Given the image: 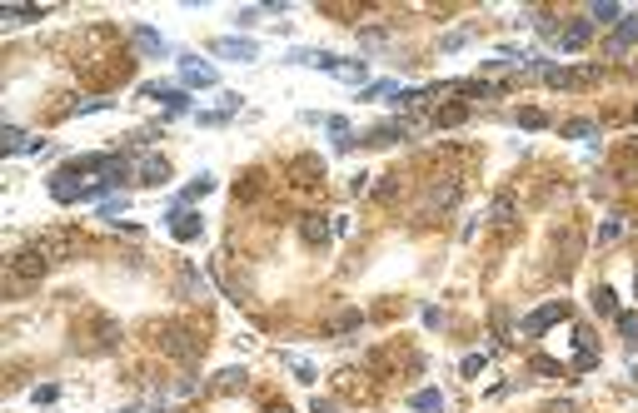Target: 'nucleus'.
<instances>
[{
  "instance_id": "1",
  "label": "nucleus",
  "mask_w": 638,
  "mask_h": 413,
  "mask_svg": "<svg viewBox=\"0 0 638 413\" xmlns=\"http://www.w3.org/2000/svg\"><path fill=\"white\" fill-rule=\"evenodd\" d=\"M45 249L40 244H30V249H20V254H11V264H6V279H11V289H25V284H35L40 274H45Z\"/></svg>"
},
{
  "instance_id": "2",
  "label": "nucleus",
  "mask_w": 638,
  "mask_h": 413,
  "mask_svg": "<svg viewBox=\"0 0 638 413\" xmlns=\"http://www.w3.org/2000/svg\"><path fill=\"white\" fill-rule=\"evenodd\" d=\"M155 343H160L165 353H175V359H195V353L205 348V339H200V334H190V329H160V334H155Z\"/></svg>"
},
{
  "instance_id": "3",
  "label": "nucleus",
  "mask_w": 638,
  "mask_h": 413,
  "mask_svg": "<svg viewBox=\"0 0 638 413\" xmlns=\"http://www.w3.org/2000/svg\"><path fill=\"white\" fill-rule=\"evenodd\" d=\"M559 319H568V304H539L524 324H518V334H529V339H539L544 329H554Z\"/></svg>"
},
{
  "instance_id": "4",
  "label": "nucleus",
  "mask_w": 638,
  "mask_h": 413,
  "mask_svg": "<svg viewBox=\"0 0 638 413\" xmlns=\"http://www.w3.org/2000/svg\"><path fill=\"white\" fill-rule=\"evenodd\" d=\"M544 80H549L554 90H578V85H594V80H599V70H594V65H578V70H559V65H549V70H544Z\"/></svg>"
},
{
  "instance_id": "5",
  "label": "nucleus",
  "mask_w": 638,
  "mask_h": 413,
  "mask_svg": "<svg viewBox=\"0 0 638 413\" xmlns=\"http://www.w3.org/2000/svg\"><path fill=\"white\" fill-rule=\"evenodd\" d=\"M50 199H60V204H75V199H85V185L75 180V174H50Z\"/></svg>"
},
{
  "instance_id": "6",
  "label": "nucleus",
  "mask_w": 638,
  "mask_h": 413,
  "mask_svg": "<svg viewBox=\"0 0 638 413\" xmlns=\"http://www.w3.org/2000/svg\"><path fill=\"white\" fill-rule=\"evenodd\" d=\"M200 229H205V224H200V214H190L185 204H175V209H170V234H175V240H200Z\"/></svg>"
},
{
  "instance_id": "7",
  "label": "nucleus",
  "mask_w": 638,
  "mask_h": 413,
  "mask_svg": "<svg viewBox=\"0 0 638 413\" xmlns=\"http://www.w3.org/2000/svg\"><path fill=\"white\" fill-rule=\"evenodd\" d=\"M210 50H215V55H224V60H255V55H260V45H255V40H235V35L215 40Z\"/></svg>"
},
{
  "instance_id": "8",
  "label": "nucleus",
  "mask_w": 638,
  "mask_h": 413,
  "mask_svg": "<svg viewBox=\"0 0 638 413\" xmlns=\"http://www.w3.org/2000/svg\"><path fill=\"white\" fill-rule=\"evenodd\" d=\"M180 75H185V85H200V90L219 80V75H215V65H205V60H190V55L180 60Z\"/></svg>"
},
{
  "instance_id": "9",
  "label": "nucleus",
  "mask_w": 638,
  "mask_h": 413,
  "mask_svg": "<svg viewBox=\"0 0 638 413\" xmlns=\"http://www.w3.org/2000/svg\"><path fill=\"white\" fill-rule=\"evenodd\" d=\"M130 40H135L145 55H170V40H165V35H155L150 25H135V30H130Z\"/></svg>"
},
{
  "instance_id": "10",
  "label": "nucleus",
  "mask_w": 638,
  "mask_h": 413,
  "mask_svg": "<svg viewBox=\"0 0 638 413\" xmlns=\"http://www.w3.org/2000/svg\"><path fill=\"white\" fill-rule=\"evenodd\" d=\"M145 95H150V100H165L175 114H180V110H190V95H185V90H175V85H145Z\"/></svg>"
},
{
  "instance_id": "11",
  "label": "nucleus",
  "mask_w": 638,
  "mask_h": 413,
  "mask_svg": "<svg viewBox=\"0 0 638 413\" xmlns=\"http://www.w3.org/2000/svg\"><path fill=\"white\" fill-rule=\"evenodd\" d=\"M140 185H155V190H160V185H170V164H165V159H155V155H150V159H140Z\"/></svg>"
},
{
  "instance_id": "12",
  "label": "nucleus",
  "mask_w": 638,
  "mask_h": 413,
  "mask_svg": "<svg viewBox=\"0 0 638 413\" xmlns=\"http://www.w3.org/2000/svg\"><path fill=\"white\" fill-rule=\"evenodd\" d=\"M573 348H578V369H594L599 364V348H594L589 329H573Z\"/></svg>"
},
{
  "instance_id": "13",
  "label": "nucleus",
  "mask_w": 638,
  "mask_h": 413,
  "mask_svg": "<svg viewBox=\"0 0 638 413\" xmlns=\"http://www.w3.org/2000/svg\"><path fill=\"white\" fill-rule=\"evenodd\" d=\"M409 408H414V413H444V393H439V388H419V393L409 398Z\"/></svg>"
},
{
  "instance_id": "14",
  "label": "nucleus",
  "mask_w": 638,
  "mask_h": 413,
  "mask_svg": "<svg viewBox=\"0 0 638 413\" xmlns=\"http://www.w3.org/2000/svg\"><path fill=\"white\" fill-rule=\"evenodd\" d=\"M300 229H305V244H319V249L329 244V224H324L319 214H305V224H300Z\"/></svg>"
},
{
  "instance_id": "15",
  "label": "nucleus",
  "mask_w": 638,
  "mask_h": 413,
  "mask_svg": "<svg viewBox=\"0 0 638 413\" xmlns=\"http://www.w3.org/2000/svg\"><path fill=\"white\" fill-rule=\"evenodd\" d=\"M594 314L618 319V299H613V289H608V284H599V289H594Z\"/></svg>"
},
{
  "instance_id": "16",
  "label": "nucleus",
  "mask_w": 638,
  "mask_h": 413,
  "mask_svg": "<svg viewBox=\"0 0 638 413\" xmlns=\"http://www.w3.org/2000/svg\"><path fill=\"white\" fill-rule=\"evenodd\" d=\"M589 30H594L589 20H578V25H568V30L559 35V50H578V45H584V40H589Z\"/></svg>"
},
{
  "instance_id": "17",
  "label": "nucleus",
  "mask_w": 638,
  "mask_h": 413,
  "mask_svg": "<svg viewBox=\"0 0 638 413\" xmlns=\"http://www.w3.org/2000/svg\"><path fill=\"white\" fill-rule=\"evenodd\" d=\"M623 15V6H613V0H604V6H589V25H613Z\"/></svg>"
},
{
  "instance_id": "18",
  "label": "nucleus",
  "mask_w": 638,
  "mask_h": 413,
  "mask_svg": "<svg viewBox=\"0 0 638 413\" xmlns=\"http://www.w3.org/2000/svg\"><path fill=\"white\" fill-rule=\"evenodd\" d=\"M20 150H35V155H40L45 140H25L20 130H6V155H20Z\"/></svg>"
},
{
  "instance_id": "19",
  "label": "nucleus",
  "mask_w": 638,
  "mask_h": 413,
  "mask_svg": "<svg viewBox=\"0 0 638 413\" xmlns=\"http://www.w3.org/2000/svg\"><path fill=\"white\" fill-rule=\"evenodd\" d=\"M0 15H6V25H20V20H40L45 11H40V6H6Z\"/></svg>"
},
{
  "instance_id": "20",
  "label": "nucleus",
  "mask_w": 638,
  "mask_h": 413,
  "mask_svg": "<svg viewBox=\"0 0 638 413\" xmlns=\"http://www.w3.org/2000/svg\"><path fill=\"white\" fill-rule=\"evenodd\" d=\"M608 45H613V50H623V45H638V15H633V20H623V25L613 30V40H608Z\"/></svg>"
},
{
  "instance_id": "21",
  "label": "nucleus",
  "mask_w": 638,
  "mask_h": 413,
  "mask_svg": "<svg viewBox=\"0 0 638 413\" xmlns=\"http://www.w3.org/2000/svg\"><path fill=\"white\" fill-rule=\"evenodd\" d=\"M344 329H359V309H350V314H339L334 324H324V339H339Z\"/></svg>"
},
{
  "instance_id": "22",
  "label": "nucleus",
  "mask_w": 638,
  "mask_h": 413,
  "mask_svg": "<svg viewBox=\"0 0 638 413\" xmlns=\"http://www.w3.org/2000/svg\"><path fill=\"white\" fill-rule=\"evenodd\" d=\"M518 125H524V130H544L549 114H544V110H518Z\"/></svg>"
},
{
  "instance_id": "23",
  "label": "nucleus",
  "mask_w": 638,
  "mask_h": 413,
  "mask_svg": "<svg viewBox=\"0 0 638 413\" xmlns=\"http://www.w3.org/2000/svg\"><path fill=\"white\" fill-rule=\"evenodd\" d=\"M210 190H215V180H210V174H200L195 185H185V195H180V199H205Z\"/></svg>"
},
{
  "instance_id": "24",
  "label": "nucleus",
  "mask_w": 638,
  "mask_h": 413,
  "mask_svg": "<svg viewBox=\"0 0 638 413\" xmlns=\"http://www.w3.org/2000/svg\"><path fill=\"white\" fill-rule=\"evenodd\" d=\"M125 209H130V199H125V195H120V199H100V214H105V219H120Z\"/></svg>"
},
{
  "instance_id": "25",
  "label": "nucleus",
  "mask_w": 638,
  "mask_h": 413,
  "mask_svg": "<svg viewBox=\"0 0 638 413\" xmlns=\"http://www.w3.org/2000/svg\"><path fill=\"white\" fill-rule=\"evenodd\" d=\"M563 135H568V140H584V135H594V120H568Z\"/></svg>"
},
{
  "instance_id": "26",
  "label": "nucleus",
  "mask_w": 638,
  "mask_h": 413,
  "mask_svg": "<svg viewBox=\"0 0 638 413\" xmlns=\"http://www.w3.org/2000/svg\"><path fill=\"white\" fill-rule=\"evenodd\" d=\"M484 364H489L484 353H469V359H464V379H479V374H484Z\"/></svg>"
},
{
  "instance_id": "27",
  "label": "nucleus",
  "mask_w": 638,
  "mask_h": 413,
  "mask_svg": "<svg viewBox=\"0 0 638 413\" xmlns=\"http://www.w3.org/2000/svg\"><path fill=\"white\" fill-rule=\"evenodd\" d=\"M613 324H618V334H623V339H638V314H618Z\"/></svg>"
},
{
  "instance_id": "28",
  "label": "nucleus",
  "mask_w": 638,
  "mask_h": 413,
  "mask_svg": "<svg viewBox=\"0 0 638 413\" xmlns=\"http://www.w3.org/2000/svg\"><path fill=\"white\" fill-rule=\"evenodd\" d=\"M219 388H245V369H224L219 374Z\"/></svg>"
},
{
  "instance_id": "29",
  "label": "nucleus",
  "mask_w": 638,
  "mask_h": 413,
  "mask_svg": "<svg viewBox=\"0 0 638 413\" xmlns=\"http://www.w3.org/2000/svg\"><path fill=\"white\" fill-rule=\"evenodd\" d=\"M200 125H229V110H200Z\"/></svg>"
},
{
  "instance_id": "30",
  "label": "nucleus",
  "mask_w": 638,
  "mask_h": 413,
  "mask_svg": "<svg viewBox=\"0 0 638 413\" xmlns=\"http://www.w3.org/2000/svg\"><path fill=\"white\" fill-rule=\"evenodd\" d=\"M618 234H623V219H608V224L599 229V244H608V240H618Z\"/></svg>"
},
{
  "instance_id": "31",
  "label": "nucleus",
  "mask_w": 638,
  "mask_h": 413,
  "mask_svg": "<svg viewBox=\"0 0 638 413\" xmlns=\"http://www.w3.org/2000/svg\"><path fill=\"white\" fill-rule=\"evenodd\" d=\"M464 40H469V30H454V35H444V40H439V50H459Z\"/></svg>"
},
{
  "instance_id": "32",
  "label": "nucleus",
  "mask_w": 638,
  "mask_h": 413,
  "mask_svg": "<svg viewBox=\"0 0 638 413\" xmlns=\"http://www.w3.org/2000/svg\"><path fill=\"white\" fill-rule=\"evenodd\" d=\"M55 393H60V388H55V383H45V388H35V403H55Z\"/></svg>"
},
{
  "instance_id": "33",
  "label": "nucleus",
  "mask_w": 638,
  "mask_h": 413,
  "mask_svg": "<svg viewBox=\"0 0 638 413\" xmlns=\"http://www.w3.org/2000/svg\"><path fill=\"white\" fill-rule=\"evenodd\" d=\"M534 369L539 374H563V364H554V359H534Z\"/></svg>"
},
{
  "instance_id": "34",
  "label": "nucleus",
  "mask_w": 638,
  "mask_h": 413,
  "mask_svg": "<svg viewBox=\"0 0 638 413\" xmlns=\"http://www.w3.org/2000/svg\"><path fill=\"white\" fill-rule=\"evenodd\" d=\"M310 413H334V403H329V398H314V403H310Z\"/></svg>"
},
{
  "instance_id": "35",
  "label": "nucleus",
  "mask_w": 638,
  "mask_h": 413,
  "mask_svg": "<svg viewBox=\"0 0 638 413\" xmlns=\"http://www.w3.org/2000/svg\"><path fill=\"white\" fill-rule=\"evenodd\" d=\"M264 413H289V403H269V408H264Z\"/></svg>"
},
{
  "instance_id": "36",
  "label": "nucleus",
  "mask_w": 638,
  "mask_h": 413,
  "mask_svg": "<svg viewBox=\"0 0 638 413\" xmlns=\"http://www.w3.org/2000/svg\"><path fill=\"white\" fill-rule=\"evenodd\" d=\"M633 289H638V264H633Z\"/></svg>"
},
{
  "instance_id": "37",
  "label": "nucleus",
  "mask_w": 638,
  "mask_h": 413,
  "mask_svg": "<svg viewBox=\"0 0 638 413\" xmlns=\"http://www.w3.org/2000/svg\"><path fill=\"white\" fill-rule=\"evenodd\" d=\"M120 413H135V408H120Z\"/></svg>"
}]
</instances>
